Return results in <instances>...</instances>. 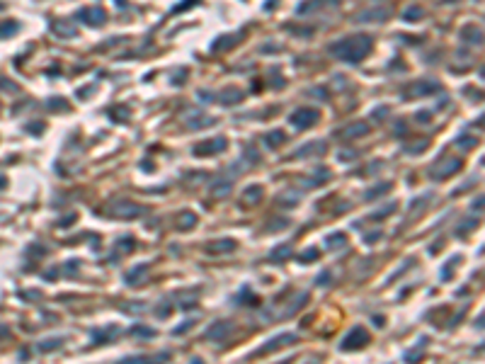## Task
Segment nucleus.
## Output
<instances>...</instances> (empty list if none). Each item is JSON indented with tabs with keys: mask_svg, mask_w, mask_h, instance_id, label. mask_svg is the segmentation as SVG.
<instances>
[{
	"mask_svg": "<svg viewBox=\"0 0 485 364\" xmlns=\"http://www.w3.org/2000/svg\"><path fill=\"white\" fill-rule=\"evenodd\" d=\"M330 51L338 58H342V61L357 63V61L369 56V51H371V37L354 34V37H347V39H342V41H335Z\"/></svg>",
	"mask_w": 485,
	"mask_h": 364,
	"instance_id": "1",
	"label": "nucleus"
},
{
	"mask_svg": "<svg viewBox=\"0 0 485 364\" xmlns=\"http://www.w3.org/2000/svg\"><path fill=\"white\" fill-rule=\"evenodd\" d=\"M366 345H369V333H366L364 328H352L349 335L340 342V350L349 352V350H359V347H366Z\"/></svg>",
	"mask_w": 485,
	"mask_h": 364,
	"instance_id": "2",
	"label": "nucleus"
},
{
	"mask_svg": "<svg viewBox=\"0 0 485 364\" xmlns=\"http://www.w3.org/2000/svg\"><path fill=\"white\" fill-rule=\"evenodd\" d=\"M318 119H321V112H318V110H311V107H301V110H296V112L291 114V124L296 129H308V126H313Z\"/></svg>",
	"mask_w": 485,
	"mask_h": 364,
	"instance_id": "3",
	"label": "nucleus"
},
{
	"mask_svg": "<svg viewBox=\"0 0 485 364\" xmlns=\"http://www.w3.org/2000/svg\"><path fill=\"white\" fill-rule=\"evenodd\" d=\"M110 216H121V219H131V216L143 214V206L134 204V202H114L112 206H107Z\"/></svg>",
	"mask_w": 485,
	"mask_h": 364,
	"instance_id": "4",
	"label": "nucleus"
},
{
	"mask_svg": "<svg viewBox=\"0 0 485 364\" xmlns=\"http://www.w3.org/2000/svg\"><path fill=\"white\" fill-rule=\"evenodd\" d=\"M78 17H80L82 22L92 25V27H97V25H102V22L107 19V12H104L102 8H88V10H80Z\"/></svg>",
	"mask_w": 485,
	"mask_h": 364,
	"instance_id": "5",
	"label": "nucleus"
},
{
	"mask_svg": "<svg viewBox=\"0 0 485 364\" xmlns=\"http://www.w3.org/2000/svg\"><path fill=\"white\" fill-rule=\"evenodd\" d=\"M461 168V160H456V158H451V160H444L441 165H437V168H432V178H437V180H441V178H449L451 173H456V170Z\"/></svg>",
	"mask_w": 485,
	"mask_h": 364,
	"instance_id": "6",
	"label": "nucleus"
},
{
	"mask_svg": "<svg viewBox=\"0 0 485 364\" xmlns=\"http://www.w3.org/2000/svg\"><path fill=\"white\" fill-rule=\"evenodd\" d=\"M291 342H296V335H293V333H284V335H277L275 340H269L267 345L260 347V350H257V355H262V352H272V350H277V347L291 345Z\"/></svg>",
	"mask_w": 485,
	"mask_h": 364,
	"instance_id": "7",
	"label": "nucleus"
},
{
	"mask_svg": "<svg viewBox=\"0 0 485 364\" xmlns=\"http://www.w3.org/2000/svg\"><path fill=\"white\" fill-rule=\"evenodd\" d=\"M223 148H226V139H223V136H219V139L206 141L204 146H197V148H194V153H197V156H214V153H219V151H223Z\"/></svg>",
	"mask_w": 485,
	"mask_h": 364,
	"instance_id": "8",
	"label": "nucleus"
},
{
	"mask_svg": "<svg viewBox=\"0 0 485 364\" xmlns=\"http://www.w3.org/2000/svg\"><path fill=\"white\" fill-rule=\"evenodd\" d=\"M230 330H233V323H228V320H226V323H223V320H216V323L206 330V337H209V340H223Z\"/></svg>",
	"mask_w": 485,
	"mask_h": 364,
	"instance_id": "9",
	"label": "nucleus"
},
{
	"mask_svg": "<svg viewBox=\"0 0 485 364\" xmlns=\"http://www.w3.org/2000/svg\"><path fill=\"white\" fill-rule=\"evenodd\" d=\"M167 362V355H156V357H126L117 364H163Z\"/></svg>",
	"mask_w": 485,
	"mask_h": 364,
	"instance_id": "10",
	"label": "nucleus"
},
{
	"mask_svg": "<svg viewBox=\"0 0 485 364\" xmlns=\"http://www.w3.org/2000/svg\"><path fill=\"white\" fill-rule=\"evenodd\" d=\"M439 90V83H432V80H422V83H415L410 88V95H430Z\"/></svg>",
	"mask_w": 485,
	"mask_h": 364,
	"instance_id": "11",
	"label": "nucleus"
},
{
	"mask_svg": "<svg viewBox=\"0 0 485 364\" xmlns=\"http://www.w3.org/2000/svg\"><path fill=\"white\" fill-rule=\"evenodd\" d=\"M228 250H236V243L230 238H223L219 243H209L206 245V252H228Z\"/></svg>",
	"mask_w": 485,
	"mask_h": 364,
	"instance_id": "12",
	"label": "nucleus"
},
{
	"mask_svg": "<svg viewBox=\"0 0 485 364\" xmlns=\"http://www.w3.org/2000/svg\"><path fill=\"white\" fill-rule=\"evenodd\" d=\"M366 131H369V126H366V124H354V126H349V129H342V131H340V139H354V136H364Z\"/></svg>",
	"mask_w": 485,
	"mask_h": 364,
	"instance_id": "13",
	"label": "nucleus"
},
{
	"mask_svg": "<svg viewBox=\"0 0 485 364\" xmlns=\"http://www.w3.org/2000/svg\"><path fill=\"white\" fill-rule=\"evenodd\" d=\"M238 100H243V90H238V88H228V90L221 93V102L223 104H236Z\"/></svg>",
	"mask_w": 485,
	"mask_h": 364,
	"instance_id": "14",
	"label": "nucleus"
},
{
	"mask_svg": "<svg viewBox=\"0 0 485 364\" xmlns=\"http://www.w3.org/2000/svg\"><path fill=\"white\" fill-rule=\"evenodd\" d=\"M51 32H54V34H58V37H75V29L71 27V25H66L64 19H56L54 27H51Z\"/></svg>",
	"mask_w": 485,
	"mask_h": 364,
	"instance_id": "15",
	"label": "nucleus"
},
{
	"mask_svg": "<svg viewBox=\"0 0 485 364\" xmlns=\"http://www.w3.org/2000/svg\"><path fill=\"white\" fill-rule=\"evenodd\" d=\"M129 335H138V340H151V337L156 335V330H153V328H146V326H134L129 330Z\"/></svg>",
	"mask_w": 485,
	"mask_h": 364,
	"instance_id": "16",
	"label": "nucleus"
},
{
	"mask_svg": "<svg viewBox=\"0 0 485 364\" xmlns=\"http://www.w3.org/2000/svg\"><path fill=\"white\" fill-rule=\"evenodd\" d=\"M17 29H19V25L15 22V19H10V22H3V25H0V39L17 34Z\"/></svg>",
	"mask_w": 485,
	"mask_h": 364,
	"instance_id": "17",
	"label": "nucleus"
},
{
	"mask_svg": "<svg viewBox=\"0 0 485 364\" xmlns=\"http://www.w3.org/2000/svg\"><path fill=\"white\" fill-rule=\"evenodd\" d=\"M112 333H117V328L114 326L102 328V330H92V340H95V342H107V340H110L107 335H112Z\"/></svg>",
	"mask_w": 485,
	"mask_h": 364,
	"instance_id": "18",
	"label": "nucleus"
},
{
	"mask_svg": "<svg viewBox=\"0 0 485 364\" xmlns=\"http://www.w3.org/2000/svg\"><path fill=\"white\" fill-rule=\"evenodd\" d=\"M323 151H325V146H323L321 141H313L311 146H306V148H299V151H296V156H301V158H303V156H311V153H323Z\"/></svg>",
	"mask_w": 485,
	"mask_h": 364,
	"instance_id": "19",
	"label": "nucleus"
},
{
	"mask_svg": "<svg viewBox=\"0 0 485 364\" xmlns=\"http://www.w3.org/2000/svg\"><path fill=\"white\" fill-rule=\"evenodd\" d=\"M141 274H146V265H138L136 270L129 272V274H126V284H131V287H134V284H138V282H141V280H138Z\"/></svg>",
	"mask_w": 485,
	"mask_h": 364,
	"instance_id": "20",
	"label": "nucleus"
},
{
	"mask_svg": "<svg viewBox=\"0 0 485 364\" xmlns=\"http://www.w3.org/2000/svg\"><path fill=\"white\" fill-rule=\"evenodd\" d=\"M284 139H286V136H284L282 131H272V134H267L265 136V143L269 146V148H275V146H279Z\"/></svg>",
	"mask_w": 485,
	"mask_h": 364,
	"instance_id": "21",
	"label": "nucleus"
},
{
	"mask_svg": "<svg viewBox=\"0 0 485 364\" xmlns=\"http://www.w3.org/2000/svg\"><path fill=\"white\" fill-rule=\"evenodd\" d=\"M243 197H245V199L250 202V204H255L257 199L262 197V187H257V185H255V187H247L245 192H243Z\"/></svg>",
	"mask_w": 485,
	"mask_h": 364,
	"instance_id": "22",
	"label": "nucleus"
},
{
	"mask_svg": "<svg viewBox=\"0 0 485 364\" xmlns=\"http://www.w3.org/2000/svg\"><path fill=\"white\" fill-rule=\"evenodd\" d=\"M61 345H64V337H56V340H44V342L39 345V350H41V352H51V350H58Z\"/></svg>",
	"mask_w": 485,
	"mask_h": 364,
	"instance_id": "23",
	"label": "nucleus"
},
{
	"mask_svg": "<svg viewBox=\"0 0 485 364\" xmlns=\"http://www.w3.org/2000/svg\"><path fill=\"white\" fill-rule=\"evenodd\" d=\"M46 107H49V110H54V112H64V110H68V104H66L64 97H54V100H49V102H46Z\"/></svg>",
	"mask_w": 485,
	"mask_h": 364,
	"instance_id": "24",
	"label": "nucleus"
},
{
	"mask_svg": "<svg viewBox=\"0 0 485 364\" xmlns=\"http://www.w3.org/2000/svg\"><path fill=\"white\" fill-rule=\"evenodd\" d=\"M289 255H291V245H284V248L279 245V248H277L269 258H272V262H279V258H289Z\"/></svg>",
	"mask_w": 485,
	"mask_h": 364,
	"instance_id": "25",
	"label": "nucleus"
},
{
	"mask_svg": "<svg viewBox=\"0 0 485 364\" xmlns=\"http://www.w3.org/2000/svg\"><path fill=\"white\" fill-rule=\"evenodd\" d=\"M345 241H347V238H345V233H332V235H328V248H338V245L342 248V245H345Z\"/></svg>",
	"mask_w": 485,
	"mask_h": 364,
	"instance_id": "26",
	"label": "nucleus"
},
{
	"mask_svg": "<svg viewBox=\"0 0 485 364\" xmlns=\"http://www.w3.org/2000/svg\"><path fill=\"white\" fill-rule=\"evenodd\" d=\"M461 37H463V39H473L476 44H480V32H478L476 27H466L463 32H461Z\"/></svg>",
	"mask_w": 485,
	"mask_h": 364,
	"instance_id": "27",
	"label": "nucleus"
},
{
	"mask_svg": "<svg viewBox=\"0 0 485 364\" xmlns=\"http://www.w3.org/2000/svg\"><path fill=\"white\" fill-rule=\"evenodd\" d=\"M388 189H391V185H388V182H386V185H381V187H374V189H369V192H366V199H374V197H381V195H386Z\"/></svg>",
	"mask_w": 485,
	"mask_h": 364,
	"instance_id": "28",
	"label": "nucleus"
},
{
	"mask_svg": "<svg viewBox=\"0 0 485 364\" xmlns=\"http://www.w3.org/2000/svg\"><path fill=\"white\" fill-rule=\"evenodd\" d=\"M0 90H5V93H17V85L12 83V80H8V78H3V75H0Z\"/></svg>",
	"mask_w": 485,
	"mask_h": 364,
	"instance_id": "29",
	"label": "nucleus"
},
{
	"mask_svg": "<svg viewBox=\"0 0 485 364\" xmlns=\"http://www.w3.org/2000/svg\"><path fill=\"white\" fill-rule=\"evenodd\" d=\"M318 255H321V250H318V248H311V250L303 252L299 260H301V262H313V258H318Z\"/></svg>",
	"mask_w": 485,
	"mask_h": 364,
	"instance_id": "30",
	"label": "nucleus"
},
{
	"mask_svg": "<svg viewBox=\"0 0 485 364\" xmlns=\"http://www.w3.org/2000/svg\"><path fill=\"white\" fill-rule=\"evenodd\" d=\"M180 228H187V231H189V228H194V214H184Z\"/></svg>",
	"mask_w": 485,
	"mask_h": 364,
	"instance_id": "31",
	"label": "nucleus"
},
{
	"mask_svg": "<svg viewBox=\"0 0 485 364\" xmlns=\"http://www.w3.org/2000/svg\"><path fill=\"white\" fill-rule=\"evenodd\" d=\"M119 248H121V250H126V252H131V250H134V238H131V235H129V238H121Z\"/></svg>",
	"mask_w": 485,
	"mask_h": 364,
	"instance_id": "32",
	"label": "nucleus"
},
{
	"mask_svg": "<svg viewBox=\"0 0 485 364\" xmlns=\"http://www.w3.org/2000/svg\"><path fill=\"white\" fill-rule=\"evenodd\" d=\"M403 17L405 19H420L422 17V10H405Z\"/></svg>",
	"mask_w": 485,
	"mask_h": 364,
	"instance_id": "33",
	"label": "nucleus"
},
{
	"mask_svg": "<svg viewBox=\"0 0 485 364\" xmlns=\"http://www.w3.org/2000/svg\"><path fill=\"white\" fill-rule=\"evenodd\" d=\"M32 124H34V126H27V131H32V134H41V131H44V124H41V121H32Z\"/></svg>",
	"mask_w": 485,
	"mask_h": 364,
	"instance_id": "34",
	"label": "nucleus"
},
{
	"mask_svg": "<svg viewBox=\"0 0 485 364\" xmlns=\"http://www.w3.org/2000/svg\"><path fill=\"white\" fill-rule=\"evenodd\" d=\"M192 326H194V320H187V323H182V326H177V328H175V333L180 335V333H184V330H189Z\"/></svg>",
	"mask_w": 485,
	"mask_h": 364,
	"instance_id": "35",
	"label": "nucleus"
},
{
	"mask_svg": "<svg viewBox=\"0 0 485 364\" xmlns=\"http://www.w3.org/2000/svg\"><path fill=\"white\" fill-rule=\"evenodd\" d=\"M473 143H476V139H466V136H463V139H458V146H463V148H471Z\"/></svg>",
	"mask_w": 485,
	"mask_h": 364,
	"instance_id": "36",
	"label": "nucleus"
},
{
	"mask_svg": "<svg viewBox=\"0 0 485 364\" xmlns=\"http://www.w3.org/2000/svg\"><path fill=\"white\" fill-rule=\"evenodd\" d=\"M64 270H66V274H75V270H78V260H73L71 265H66Z\"/></svg>",
	"mask_w": 485,
	"mask_h": 364,
	"instance_id": "37",
	"label": "nucleus"
},
{
	"mask_svg": "<svg viewBox=\"0 0 485 364\" xmlns=\"http://www.w3.org/2000/svg\"><path fill=\"white\" fill-rule=\"evenodd\" d=\"M386 114H388V110H386V107H381V110H376V112H374V117H378V119H384Z\"/></svg>",
	"mask_w": 485,
	"mask_h": 364,
	"instance_id": "38",
	"label": "nucleus"
},
{
	"mask_svg": "<svg viewBox=\"0 0 485 364\" xmlns=\"http://www.w3.org/2000/svg\"><path fill=\"white\" fill-rule=\"evenodd\" d=\"M376 238H381V233H369L366 235V243H376Z\"/></svg>",
	"mask_w": 485,
	"mask_h": 364,
	"instance_id": "39",
	"label": "nucleus"
},
{
	"mask_svg": "<svg viewBox=\"0 0 485 364\" xmlns=\"http://www.w3.org/2000/svg\"><path fill=\"white\" fill-rule=\"evenodd\" d=\"M8 335H10V330L5 326H0V340H3V337H8Z\"/></svg>",
	"mask_w": 485,
	"mask_h": 364,
	"instance_id": "40",
	"label": "nucleus"
},
{
	"mask_svg": "<svg viewBox=\"0 0 485 364\" xmlns=\"http://www.w3.org/2000/svg\"><path fill=\"white\" fill-rule=\"evenodd\" d=\"M0 187H5V178H0Z\"/></svg>",
	"mask_w": 485,
	"mask_h": 364,
	"instance_id": "41",
	"label": "nucleus"
},
{
	"mask_svg": "<svg viewBox=\"0 0 485 364\" xmlns=\"http://www.w3.org/2000/svg\"><path fill=\"white\" fill-rule=\"evenodd\" d=\"M192 364H202V362H199V359H197V362H192Z\"/></svg>",
	"mask_w": 485,
	"mask_h": 364,
	"instance_id": "42",
	"label": "nucleus"
},
{
	"mask_svg": "<svg viewBox=\"0 0 485 364\" xmlns=\"http://www.w3.org/2000/svg\"><path fill=\"white\" fill-rule=\"evenodd\" d=\"M311 364H318V362H311Z\"/></svg>",
	"mask_w": 485,
	"mask_h": 364,
	"instance_id": "43",
	"label": "nucleus"
}]
</instances>
